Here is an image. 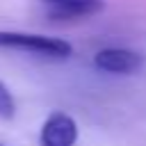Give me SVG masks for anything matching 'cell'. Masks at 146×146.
Here are the masks:
<instances>
[{
  "mask_svg": "<svg viewBox=\"0 0 146 146\" xmlns=\"http://www.w3.org/2000/svg\"><path fill=\"white\" fill-rule=\"evenodd\" d=\"M0 48L23 50L48 59H66L73 55V46L68 41L43 34H27V32H0Z\"/></svg>",
  "mask_w": 146,
  "mask_h": 146,
  "instance_id": "cell-1",
  "label": "cell"
},
{
  "mask_svg": "<svg viewBox=\"0 0 146 146\" xmlns=\"http://www.w3.org/2000/svg\"><path fill=\"white\" fill-rule=\"evenodd\" d=\"M141 64H144V57L128 48H103L94 57V66L112 75H130L139 71Z\"/></svg>",
  "mask_w": 146,
  "mask_h": 146,
  "instance_id": "cell-2",
  "label": "cell"
},
{
  "mask_svg": "<svg viewBox=\"0 0 146 146\" xmlns=\"http://www.w3.org/2000/svg\"><path fill=\"white\" fill-rule=\"evenodd\" d=\"M50 21H78L103 11V0H39Z\"/></svg>",
  "mask_w": 146,
  "mask_h": 146,
  "instance_id": "cell-3",
  "label": "cell"
},
{
  "mask_svg": "<svg viewBox=\"0 0 146 146\" xmlns=\"http://www.w3.org/2000/svg\"><path fill=\"white\" fill-rule=\"evenodd\" d=\"M41 146H75L78 125L73 116L64 112H52L41 125Z\"/></svg>",
  "mask_w": 146,
  "mask_h": 146,
  "instance_id": "cell-4",
  "label": "cell"
},
{
  "mask_svg": "<svg viewBox=\"0 0 146 146\" xmlns=\"http://www.w3.org/2000/svg\"><path fill=\"white\" fill-rule=\"evenodd\" d=\"M14 114H16V100L11 91L5 87V82L0 80V119H11Z\"/></svg>",
  "mask_w": 146,
  "mask_h": 146,
  "instance_id": "cell-5",
  "label": "cell"
},
{
  "mask_svg": "<svg viewBox=\"0 0 146 146\" xmlns=\"http://www.w3.org/2000/svg\"><path fill=\"white\" fill-rule=\"evenodd\" d=\"M0 146H2V144H0Z\"/></svg>",
  "mask_w": 146,
  "mask_h": 146,
  "instance_id": "cell-6",
  "label": "cell"
}]
</instances>
